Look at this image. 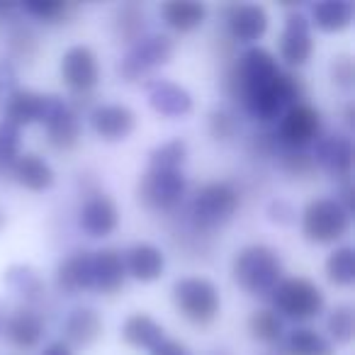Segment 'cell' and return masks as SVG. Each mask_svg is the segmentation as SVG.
I'll return each mask as SVG.
<instances>
[{
	"instance_id": "cell-1",
	"label": "cell",
	"mask_w": 355,
	"mask_h": 355,
	"mask_svg": "<svg viewBox=\"0 0 355 355\" xmlns=\"http://www.w3.org/2000/svg\"><path fill=\"white\" fill-rule=\"evenodd\" d=\"M282 277V261L270 246H246L234 258V280L251 295H268Z\"/></svg>"
},
{
	"instance_id": "cell-2",
	"label": "cell",
	"mask_w": 355,
	"mask_h": 355,
	"mask_svg": "<svg viewBox=\"0 0 355 355\" xmlns=\"http://www.w3.org/2000/svg\"><path fill=\"white\" fill-rule=\"evenodd\" d=\"M173 302L178 311L193 324H212L222 309L219 290L207 277H180L173 285Z\"/></svg>"
},
{
	"instance_id": "cell-3",
	"label": "cell",
	"mask_w": 355,
	"mask_h": 355,
	"mask_svg": "<svg viewBox=\"0 0 355 355\" xmlns=\"http://www.w3.org/2000/svg\"><path fill=\"white\" fill-rule=\"evenodd\" d=\"M302 232L314 243H334L350 232V212L340 200L319 198L306 205L302 214Z\"/></svg>"
},
{
	"instance_id": "cell-4",
	"label": "cell",
	"mask_w": 355,
	"mask_h": 355,
	"mask_svg": "<svg viewBox=\"0 0 355 355\" xmlns=\"http://www.w3.org/2000/svg\"><path fill=\"white\" fill-rule=\"evenodd\" d=\"M275 295H272V302H275V314L287 316V319H297V321H306L314 319V316L321 314L324 309V292L314 285L306 277H287V280L277 282Z\"/></svg>"
},
{
	"instance_id": "cell-5",
	"label": "cell",
	"mask_w": 355,
	"mask_h": 355,
	"mask_svg": "<svg viewBox=\"0 0 355 355\" xmlns=\"http://www.w3.org/2000/svg\"><path fill=\"white\" fill-rule=\"evenodd\" d=\"M239 209V193L229 183H207L193 200V219L200 229L227 224Z\"/></svg>"
},
{
	"instance_id": "cell-6",
	"label": "cell",
	"mask_w": 355,
	"mask_h": 355,
	"mask_svg": "<svg viewBox=\"0 0 355 355\" xmlns=\"http://www.w3.org/2000/svg\"><path fill=\"white\" fill-rule=\"evenodd\" d=\"M183 171H151L139 183V200L148 209H173L185 195Z\"/></svg>"
},
{
	"instance_id": "cell-7",
	"label": "cell",
	"mask_w": 355,
	"mask_h": 355,
	"mask_svg": "<svg viewBox=\"0 0 355 355\" xmlns=\"http://www.w3.org/2000/svg\"><path fill=\"white\" fill-rule=\"evenodd\" d=\"M280 66H277V59L263 46H253L246 54L241 56V64H239V85H241V98H246L248 93H256V90H263L268 85H272L280 76Z\"/></svg>"
},
{
	"instance_id": "cell-8",
	"label": "cell",
	"mask_w": 355,
	"mask_h": 355,
	"mask_svg": "<svg viewBox=\"0 0 355 355\" xmlns=\"http://www.w3.org/2000/svg\"><path fill=\"white\" fill-rule=\"evenodd\" d=\"M61 78L76 93H88L100 78L98 56L90 46L76 44L61 56Z\"/></svg>"
},
{
	"instance_id": "cell-9",
	"label": "cell",
	"mask_w": 355,
	"mask_h": 355,
	"mask_svg": "<svg viewBox=\"0 0 355 355\" xmlns=\"http://www.w3.org/2000/svg\"><path fill=\"white\" fill-rule=\"evenodd\" d=\"M171 56H173L171 37L153 35V37H146V40L137 42V46L129 51V56L124 59V64L119 66V71H122L129 80H134V78H139V76L153 71L156 66L168 64Z\"/></svg>"
},
{
	"instance_id": "cell-10",
	"label": "cell",
	"mask_w": 355,
	"mask_h": 355,
	"mask_svg": "<svg viewBox=\"0 0 355 355\" xmlns=\"http://www.w3.org/2000/svg\"><path fill=\"white\" fill-rule=\"evenodd\" d=\"M49 134L51 146L56 148H73L80 137V122L76 112L56 95H46L44 103V117H42Z\"/></svg>"
},
{
	"instance_id": "cell-11",
	"label": "cell",
	"mask_w": 355,
	"mask_h": 355,
	"mask_svg": "<svg viewBox=\"0 0 355 355\" xmlns=\"http://www.w3.org/2000/svg\"><path fill=\"white\" fill-rule=\"evenodd\" d=\"M321 134V117L311 105H292L280 122V139L290 148H304Z\"/></svg>"
},
{
	"instance_id": "cell-12",
	"label": "cell",
	"mask_w": 355,
	"mask_h": 355,
	"mask_svg": "<svg viewBox=\"0 0 355 355\" xmlns=\"http://www.w3.org/2000/svg\"><path fill=\"white\" fill-rule=\"evenodd\" d=\"M90 124L105 141H122L137 127V114L127 105H100L90 112Z\"/></svg>"
},
{
	"instance_id": "cell-13",
	"label": "cell",
	"mask_w": 355,
	"mask_h": 355,
	"mask_svg": "<svg viewBox=\"0 0 355 355\" xmlns=\"http://www.w3.org/2000/svg\"><path fill=\"white\" fill-rule=\"evenodd\" d=\"M314 42H311L309 20L304 15H290L285 22V32L280 40V54L290 66H304L311 56Z\"/></svg>"
},
{
	"instance_id": "cell-14",
	"label": "cell",
	"mask_w": 355,
	"mask_h": 355,
	"mask_svg": "<svg viewBox=\"0 0 355 355\" xmlns=\"http://www.w3.org/2000/svg\"><path fill=\"white\" fill-rule=\"evenodd\" d=\"M78 224L88 236H110L119 224L117 205L107 195H95L80 207Z\"/></svg>"
},
{
	"instance_id": "cell-15",
	"label": "cell",
	"mask_w": 355,
	"mask_h": 355,
	"mask_svg": "<svg viewBox=\"0 0 355 355\" xmlns=\"http://www.w3.org/2000/svg\"><path fill=\"white\" fill-rule=\"evenodd\" d=\"M124 268H127V275H132L134 280L153 282L163 275L166 256H163L161 248L153 246V243H134L127 251Z\"/></svg>"
},
{
	"instance_id": "cell-16",
	"label": "cell",
	"mask_w": 355,
	"mask_h": 355,
	"mask_svg": "<svg viewBox=\"0 0 355 355\" xmlns=\"http://www.w3.org/2000/svg\"><path fill=\"white\" fill-rule=\"evenodd\" d=\"M148 103L163 117H183L193 110V98L188 90L171 80H156L148 88Z\"/></svg>"
},
{
	"instance_id": "cell-17",
	"label": "cell",
	"mask_w": 355,
	"mask_h": 355,
	"mask_svg": "<svg viewBox=\"0 0 355 355\" xmlns=\"http://www.w3.org/2000/svg\"><path fill=\"white\" fill-rule=\"evenodd\" d=\"M268 30V12L263 6H234L229 10V32L236 42L251 44Z\"/></svg>"
},
{
	"instance_id": "cell-18",
	"label": "cell",
	"mask_w": 355,
	"mask_h": 355,
	"mask_svg": "<svg viewBox=\"0 0 355 355\" xmlns=\"http://www.w3.org/2000/svg\"><path fill=\"white\" fill-rule=\"evenodd\" d=\"M127 280V268H124L122 253L114 248H103L93 253V287L100 292H117Z\"/></svg>"
},
{
	"instance_id": "cell-19",
	"label": "cell",
	"mask_w": 355,
	"mask_h": 355,
	"mask_svg": "<svg viewBox=\"0 0 355 355\" xmlns=\"http://www.w3.org/2000/svg\"><path fill=\"white\" fill-rule=\"evenodd\" d=\"M56 282L64 292H76L90 290L93 287V253L88 251H76L66 258L59 266L56 272Z\"/></svg>"
},
{
	"instance_id": "cell-20",
	"label": "cell",
	"mask_w": 355,
	"mask_h": 355,
	"mask_svg": "<svg viewBox=\"0 0 355 355\" xmlns=\"http://www.w3.org/2000/svg\"><path fill=\"white\" fill-rule=\"evenodd\" d=\"M12 175L22 188L32 193H44L54 185V171L37 153H20V158L12 163Z\"/></svg>"
},
{
	"instance_id": "cell-21",
	"label": "cell",
	"mask_w": 355,
	"mask_h": 355,
	"mask_svg": "<svg viewBox=\"0 0 355 355\" xmlns=\"http://www.w3.org/2000/svg\"><path fill=\"white\" fill-rule=\"evenodd\" d=\"M44 103H46V95L35 93V90H15L8 100V107H6V122L15 124L17 129L27 127V124H35L42 122L44 117Z\"/></svg>"
},
{
	"instance_id": "cell-22",
	"label": "cell",
	"mask_w": 355,
	"mask_h": 355,
	"mask_svg": "<svg viewBox=\"0 0 355 355\" xmlns=\"http://www.w3.org/2000/svg\"><path fill=\"white\" fill-rule=\"evenodd\" d=\"M6 334L15 348L30 350L42 340V334H44V321H42V316L35 314V311L20 309L8 319Z\"/></svg>"
},
{
	"instance_id": "cell-23",
	"label": "cell",
	"mask_w": 355,
	"mask_h": 355,
	"mask_svg": "<svg viewBox=\"0 0 355 355\" xmlns=\"http://www.w3.org/2000/svg\"><path fill=\"white\" fill-rule=\"evenodd\" d=\"M64 329H66L69 340H73V343H78V345H90L103 334V319H100V314L95 309L78 306V309H73L66 316Z\"/></svg>"
},
{
	"instance_id": "cell-24",
	"label": "cell",
	"mask_w": 355,
	"mask_h": 355,
	"mask_svg": "<svg viewBox=\"0 0 355 355\" xmlns=\"http://www.w3.org/2000/svg\"><path fill=\"white\" fill-rule=\"evenodd\" d=\"M350 141L345 137H324L316 141V161L336 175L350 173Z\"/></svg>"
},
{
	"instance_id": "cell-25",
	"label": "cell",
	"mask_w": 355,
	"mask_h": 355,
	"mask_svg": "<svg viewBox=\"0 0 355 355\" xmlns=\"http://www.w3.org/2000/svg\"><path fill=\"white\" fill-rule=\"evenodd\" d=\"M122 338L134 348H153L163 340V326L148 314H132L122 326Z\"/></svg>"
},
{
	"instance_id": "cell-26",
	"label": "cell",
	"mask_w": 355,
	"mask_h": 355,
	"mask_svg": "<svg viewBox=\"0 0 355 355\" xmlns=\"http://www.w3.org/2000/svg\"><path fill=\"white\" fill-rule=\"evenodd\" d=\"M311 22L324 32H343L353 22V6L345 0H326L311 8Z\"/></svg>"
},
{
	"instance_id": "cell-27",
	"label": "cell",
	"mask_w": 355,
	"mask_h": 355,
	"mask_svg": "<svg viewBox=\"0 0 355 355\" xmlns=\"http://www.w3.org/2000/svg\"><path fill=\"white\" fill-rule=\"evenodd\" d=\"M161 15L166 20L168 27L178 32H190L195 27H200L205 22V15H207V8L202 3H166L161 6Z\"/></svg>"
},
{
	"instance_id": "cell-28",
	"label": "cell",
	"mask_w": 355,
	"mask_h": 355,
	"mask_svg": "<svg viewBox=\"0 0 355 355\" xmlns=\"http://www.w3.org/2000/svg\"><path fill=\"white\" fill-rule=\"evenodd\" d=\"M290 355H334V345L314 329H297L287 338Z\"/></svg>"
},
{
	"instance_id": "cell-29",
	"label": "cell",
	"mask_w": 355,
	"mask_h": 355,
	"mask_svg": "<svg viewBox=\"0 0 355 355\" xmlns=\"http://www.w3.org/2000/svg\"><path fill=\"white\" fill-rule=\"evenodd\" d=\"M326 275L334 285L348 287L355 280V258H353V248L350 246H340L326 261Z\"/></svg>"
},
{
	"instance_id": "cell-30",
	"label": "cell",
	"mask_w": 355,
	"mask_h": 355,
	"mask_svg": "<svg viewBox=\"0 0 355 355\" xmlns=\"http://www.w3.org/2000/svg\"><path fill=\"white\" fill-rule=\"evenodd\" d=\"M188 158V146L180 139L161 144L151 151V171H180Z\"/></svg>"
},
{
	"instance_id": "cell-31",
	"label": "cell",
	"mask_w": 355,
	"mask_h": 355,
	"mask_svg": "<svg viewBox=\"0 0 355 355\" xmlns=\"http://www.w3.org/2000/svg\"><path fill=\"white\" fill-rule=\"evenodd\" d=\"M248 329H251L253 338L263 340V343H275L282 336V319L270 309H261L251 316L248 321Z\"/></svg>"
},
{
	"instance_id": "cell-32",
	"label": "cell",
	"mask_w": 355,
	"mask_h": 355,
	"mask_svg": "<svg viewBox=\"0 0 355 355\" xmlns=\"http://www.w3.org/2000/svg\"><path fill=\"white\" fill-rule=\"evenodd\" d=\"M20 158V129L10 122H0V168H12Z\"/></svg>"
},
{
	"instance_id": "cell-33",
	"label": "cell",
	"mask_w": 355,
	"mask_h": 355,
	"mask_svg": "<svg viewBox=\"0 0 355 355\" xmlns=\"http://www.w3.org/2000/svg\"><path fill=\"white\" fill-rule=\"evenodd\" d=\"M355 321H353V309L350 306H338L331 311L329 316V334L336 338V343H350L355 334Z\"/></svg>"
},
{
	"instance_id": "cell-34",
	"label": "cell",
	"mask_w": 355,
	"mask_h": 355,
	"mask_svg": "<svg viewBox=\"0 0 355 355\" xmlns=\"http://www.w3.org/2000/svg\"><path fill=\"white\" fill-rule=\"evenodd\" d=\"M144 30V10L134 6L122 8V12L117 15V32L119 37H124V42H134L139 40Z\"/></svg>"
},
{
	"instance_id": "cell-35",
	"label": "cell",
	"mask_w": 355,
	"mask_h": 355,
	"mask_svg": "<svg viewBox=\"0 0 355 355\" xmlns=\"http://www.w3.org/2000/svg\"><path fill=\"white\" fill-rule=\"evenodd\" d=\"M8 282H10L20 295H27V297H37V292L42 290L40 277L32 270H27V268H12V270L8 272Z\"/></svg>"
},
{
	"instance_id": "cell-36",
	"label": "cell",
	"mask_w": 355,
	"mask_h": 355,
	"mask_svg": "<svg viewBox=\"0 0 355 355\" xmlns=\"http://www.w3.org/2000/svg\"><path fill=\"white\" fill-rule=\"evenodd\" d=\"M25 12L35 15L37 20L42 22H59L61 15L69 12V6L66 3H49V0H37V3H27Z\"/></svg>"
},
{
	"instance_id": "cell-37",
	"label": "cell",
	"mask_w": 355,
	"mask_h": 355,
	"mask_svg": "<svg viewBox=\"0 0 355 355\" xmlns=\"http://www.w3.org/2000/svg\"><path fill=\"white\" fill-rule=\"evenodd\" d=\"M236 129V122H234L232 114L227 112H214L212 114V134L217 139H229Z\"/></svg>"
},
{
	"instance_id": "cell-38",
	"label": "cell",
	"mask_w": 355,
	"mask_h": 355,
	"mask_svg": "<svg viewBox=\"0 0 355 355\" xmlns=\"http://www.w3.org/2000/svg\"><path fill=\"white\" fill-rule=\"evenodd\" d=\"M350 78H353V64H350V59H348V56H340V59H336V64H334V83L348 88Z\"/></svg>"
},
{
	"instance_id": "cell-39",
	"label": "cell",
	"mask_w": 355,
	"mask_h": 355,
	"mask_svg": "<svg viewBox=\"0 0 355 355\" xmlns=\"http://www.w3.org/2000/svg\"><path fill=\"white\" fill-rule=\"evenodd\" d=\"M151 355H193L188 348H185L180 340H173V338H163L158 345L151 348Z\"/></svg>"
},
{
	"instance_id": "cell-40",
	"label": "cell",
	"mask_w": 355,
	"mask_h": 355,
	"mask_svg": "<svg viewBox=\"0 0 355 355\" xmlns=\"http://www.w3.org/2000/svg\"><path fill=\"white\" fill-rule=\"evenodd\" d=\"M42 355H73V353H71V348L64 343V340H56V343L46 345L44 353H42Z\"/></svg>"
},
{
	"instance_id": "cell-41",
	"label": "cell",
	"mask_w": 355,
	"mask_h": 355,
	"mask_svg": "<svg viewBox=\"0 0 355 355\" xmlns=\"http://www.w3.org/2000/svg\"><path fill=\"white\" fill-rule=\"evenodd\" d=\"M3 224H6V217H3V212H0V229H3Z\"/></svg>"
},
{
	"instance_id": "cell-42",
	"label": "cell",
	"mask_w": 355,
	"mask_h": 355,
	"mask_svg": "<svg viewBox=\"0 0 355 355\" xmlns=\"http://www.w3.org/2000/svg\"><path fill=\"white\" fill-rule=\"evenodd\" d=\"M219 355H227V353H219Z\"/></svg>"
}]
</instances>
